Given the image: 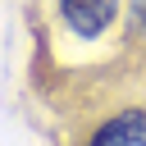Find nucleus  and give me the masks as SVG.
I'll return each instance as SVG.
<instances>
[{
	"label": "nucleus",
	"instance_id": "f257e3e1",
	"mask_svg": "<svg viewBox=\"0 0 146 146\" xmlns=\"http://www.w3.org/2000/svg\"><path fill=\"white\" fill-rule=\"evenodd\" d=\"M64 9V23L78 32V36H100L114 14H119V0H59Z\"/></svg>",
	"mask_w": 146,
	"mask_h": 146
},
{
	"label": "nucleus",
	"instance_id": "f03ea898",
	"mask_svg": "<svg viewBox=\"0 0 146 146\" xmlns=\"http://www.w3.org/2000/svg\"><path fill=\"white\" fill-rule=\"evenodd\" d=\"M87 146H146V110H119L91 132Z\"/></svg>",
	"mask_w": 146,
	"mask_h": 146
},
{
	"label": "nucleus",
	"instance_id": "7ed1b4c3",
	"mask_svg": "<svg viewBox=\"0 0 146 146\" xmlns=\"http://www.w3.org/2000/svg\"><path fill=\"white\" fill-rule=\"evenodd\" d=\"M128 23H132V36H146V0H132Z\"/></svg>",
	"mask_w": 146,
	"mask_h": 146
}]
</instances>
